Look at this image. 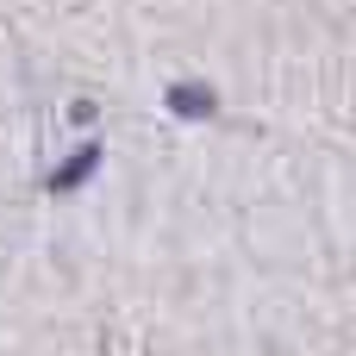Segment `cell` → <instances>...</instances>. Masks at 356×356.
Here are the masks:
<instances>
[{
    "instance_id": "obj_2",
    "label": "cell",
    "mask_w": 356,
    "mask_h": 356,
    "mask_svg": "<svg viewBox=\"0 0 356 356\" xmlns=\"http://www.w3.org/2000/svg\"><path fill=\"white\" fill-rule=\"evenodd\" d=\"M100 163H106V150H100V144H81L75 156H63V163H56V169L44 175V194H50V200H63V194H75V188H88Z\"/></svg>"
},
{
    "instance_id": "obj_1",
    "label": "cell",
    "mask_w": 356,
    "mask_h": 356,
    "mask_svg": "<svg viewBox=\"0 0 356 356\" xmlns=\"http://www.w3.org/2000/svg\"><path fill=\"white\" fill-rule=\"evenodd\" d=\"M163 106H169V119L213 125L219 119V88L213 81H175V88H163Z\"/></svg>"
}]
</instances>
